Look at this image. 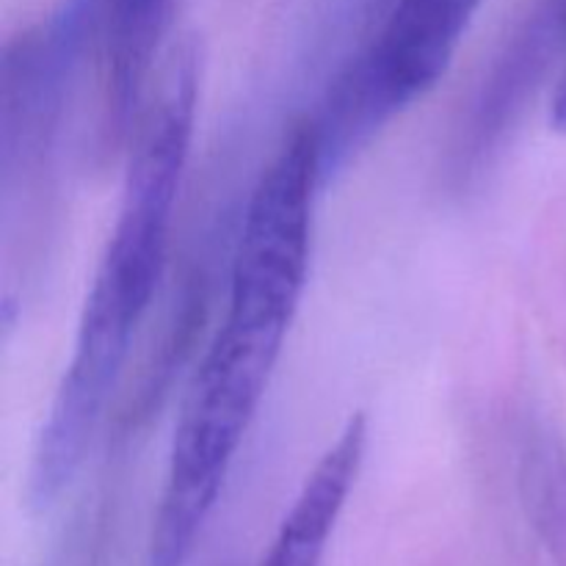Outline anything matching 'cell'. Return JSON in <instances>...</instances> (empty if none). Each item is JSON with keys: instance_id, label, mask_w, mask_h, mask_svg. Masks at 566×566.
<instances>
[{"instance_id": "cell-4", "label": "cell", "mask_w": 566, "mask_h": 566, "mask_svg": "<svg viewBox=\"0 0 566 566\" xmlns=\"http://www.w3.org/2000/svg\"><path fill=\"white\" fill-rule=\"evenodd\" d=\"M175 6L177 0H64L50 14L72 50L77 86L86 77L94 83L105 149L133 136Z\"/></svg>"}, {"instance_id": "cell-2", "label": "cell", "mask_w": 566, "mask_h": 566, "mask_svg": "<svg viewBox=\"0 0 566 566\" xmlns=\"http://www.w3.org/2000/svg\"><path fill=\"white\" fill-rule=\"evenodd\" d=\"M197 114V59L177 50L147 92L127 153L114 227L94 269L72 357L55 387L28 473L33 506H50L81 470L147 318L169 258L177 197Z\"/></svg>"}, {"instance_id": "cell-6", "label": "cell", "mask_w": 566, "mask_h": 566, "mask_svg": "<svg viewBox=\"0 0 566 566\" xmlns=\"http://www.w3.org/2000/svg\"><path fill=\"white\" fill-rule=\"evenodd\" d=\"M551 122L556 125V130H566V50H564L562 75H558L556 88H553V97H551Z\"/></svg>"}, {"instance_id": "cell-5", "label": "cell", "mask_w": 566, "mask_h": 566, "mask_svg": "<svg viewBox=\"0 0 566 566\" xmlns=\"http://www.w3.org/2000/svg\"><path fill=\"white\" fill-rule=\"evenodd\" d=\"M365 446L368 423L363 415H357L343 426L313 473L304 479L260 566H324L337 520L357 484Z\"/></svg>"}, {"instance_id": "cell-3", "label": "cell", "mask_w": 566, "mask_h": 566, "mask_svg": "<svg viewBox=\"0 0 566 566\" xmlns=\"http://www.w3.org/2000/svg\"><path fill=\"white\" fill-rule=\"evenodd\" d=\"M481 6L484 0H396L313 122L324 180L446 77Z\"/></svg>"}, {"instance_id": "cell-1", "label": "cell", "mask_w": 566, "mask_h": 566, "mask_svg": "<svg viewBox=\"0 0 566 566\" xmlns=\"http://www.w3.org/2000/svg\"><path fill=\"white\" fill-rule=\"evenodd\" d=\"M324 182L318 136L304 122L276 149L243 210L224 318L171 437L149 566H186L219 503L307 287L315 193Z\"/></svg>"}]
</instances>
